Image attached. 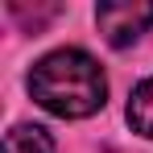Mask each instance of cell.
Segmentation results:
<instances>
[{
  "label": "cell",
  "mask_w": 153,
  "mask_h": 153,
  "mask_svg": "<svg viewBox=\"0 0 153 153\" xmlns=\"http://www.w3.org/2000/svg\"><path fill=\"white\" fill-rule=\"evenodd\" d=\"M29 95L62 120H83L108 103V79L87 50L66 46V50H50L46 58L33 62Z\"/></svg>",
  "instance_id": "6da1fadb"
},
{
  "label": "cell",
  "mask_w": 153,
  "mask_h": 153,
  "mask_svg": "<svg viewBox=\"0 0 153 153\" xmlns=\"http://www.w3.org/2000/svg\"><path fill=\"white\" fill-rule=\"evenodd\" d=\"M95 25L108 37V46L124 50V46H132L153 25V4H141V0H132V4L128 0H108V4L95 8Z\"/></svg>",
  "instance_id": "7a4b0ae2"
},
{
  "label": "cell",
  "mask_w": 153,
  "mask_h": 153,
  "mask_svg": "<svg viewBox=\"0 0 153 153\" xmlns=\"http://www.w3.org/2000/svg\"><path fill=\"white\" fill-rule=\"evenodd\" d=\"M4 153H58V145L42 124H13L4 137Z\"/></svg>",
  "instance_id": "3957f363"
},
{
  "label": "cell",
  "mask_w": 153,
  "mask_h": 153,
  "mask_svg": "<svg viewBox=\"0 0 153 153\" xmlns=\"http://www.w3.org/2000/svg\"><path fill=\"white\" fill-rule=\"evenodd\" d=\"M128 124L141 137H153V79L132 87V95H128Z\"/></svg>",
  "instance_id": "277c9868"
}]
</instances>
